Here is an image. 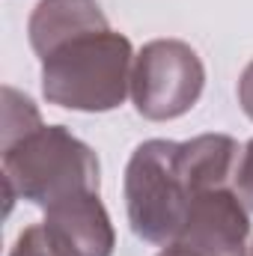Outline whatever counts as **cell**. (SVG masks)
Segmentation results:
<instances>
[{
    "instance_id": "obj_5",
    "label": "cell",
    "mask_w": 253,
    "mask_h": 256,
    "mask_svg": "<svg viewBox=\"0 0 253 256\" xmlns=\"http://www.w3.org/2000/svg\"><path fill=\"white\" fill-rule=\"evenodd\" d=\"M176 244L202 256L244 254L250 244V208L236 185H218L196 194Z\"/></svg>"
},
{
    "instance_id": "obj_7",
    "label": "cell",
    "mask_w": 253,
    "mask_h": 256,
    "mask_svg": "<svg viewBox=\"0 0 253 256\" xmlns=\"http://www.w3.org/2000/svg\"><path fill=\"white\" fill-rule=\"evenodd\" d=\"M98 27H110L98 0H39L30 12L27 36L36 57H45L60 42Z\"/></svg>"
},
{
    "instance_id": "obj_10",
    "label": "cell",
    "mask_w": 253,
    "mask_h": 256,
    "mask_svg": "<svg viewBox=\"0 0 253 256\" xmlns=\"http://www.w3.org/2000/svg\"><path fill=\"white\" fill-rule=\"evenodd\" d=\"M238 104H242L244 116L253 120V60L244 66V72L238 78Z\"/></svg>"
},
{
    "instance_id": "obj_4",
    "label": "cell",
    "mask_w": 253,
    "mask_h": 256,
    "mask_svg": "<svg viewBox=\"0 0 253 256\" xmlns=\"http://www.w3.org/2000/svg\"><path fill=\"white\" fill-rule=\"evenodd\" d=\"M206 90V66L182 39L146 42L131 72V102L149 122L185 116Z\"/></svg>"
},
{
    "instance_id": "obj_11",
    "label": "cell",
    "mask_w": 253,
    "mask_h": 256,
    "mask_svg": "<svg viewBox=\"0 0 253 256\" xmlns=\"http://www.w3.org/2000/svg\"><path fill=\"white\" fill-rule=\"evenodd\" d=\"M158 256H202V254H194V250H188V248H179V244H170V248H164ZM238 256H253V238H250V244L244 248V254H238Z\"/></svg>"
},
{
    "instance_id": "obj_1",
    "label": "cell",
    "mask_w": 253,
    "mask_h": 256,
    "mask_svg": "<svg viewBox=\"0 0 253 256\" xmlns=\"http://www.w3.org/2000/svg\"><path fill=\"white\" fill-rule=\"evenodd\" d=\"M134 48L128 36L98 27L51 48L42 60V96L48 104L80 114L116 110L131 96Z\"/></svg>"
},
{
    "instance_id": "obj_3",
    "label": "cell",
    "mask_w": 253,
    "mask_h": 256,
    "mask_svg": "<svg viewBox=\"0 0 253 256\" xmlns=\"http://www.w3.org/2000/svg\"><path fill=\"white\" fill-rule=\"evenodd\" d=\"M122 188L131 232L158 248L176 244L194 202L190 182L179 161V143L164 137L140 143L128 158Z\"/></svg>"
},
{
    "instance_id": "obj_8",
    "label": "cell",
    "mask_w": 253,
    "mask_h": 256,
    "mask_svg": "<svg viewBox=\"0 0 253 256\" xmlns=\"http://www.w3.org/2000/svg\"><path fill=\"white\" fill-rule=\"evenodd\" d=\"M9 256H78V254L66 244V238L54 226H48L42 220V224L27 226L18 236V242L9 250Z\"/></svg>"
},
{
    "instance_id": "obj_6",
    "label": "cell",
    "mask_w": 253,
    "mask_h": 256,
    "mask_svg": "<svg viewBox=\"0 0 253 256\" xmlns=\"http://www.w3.org/2000/svg\"><path fill=\"white\" fill-rule=\"evenodd\" d=\"M45 224L54 226L78 256H114L116 232L98 194H74L45 208Z\"/></svg>"
},
{
    "instance_id": "obj_2",
    "label": "cell",
    "mask_w": 253,
    "mask_h": 256,
    "mask_svg": "<svg viewBox=\"0 0 253 256\" xmlns=\"http://www.w3.org/2000/svg\"><path fill=\"white\" fill-rule=\"evenodd\" d=\"M0 152L6 212L15 200H27L33 206L48 208L74 194H98V155L66 126L39 122L9 140H0Z\"/></svg>"
},
{
    "instance_id": "obj_9",
    "label": "cell",
    "mask_w": 253,
    "mask_h": 256,
    "mask_svg": "<svg viewBox=\"0 0 253 256\" xmlns=\"http://www.w3.org/2000/svg\"><path fill=\"white\" fill-rule=\"evenodd\" d=\"M236 191L244 200V206L253 212V140L242 149V161H238V173H236Z\"/></svg>"
}]
</instances>
